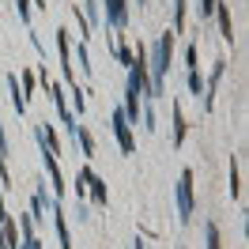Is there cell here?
<instances>
[{
	"label": "cell",
	"instance_id": "obj_1",
	"mask_svg": "<svg viewBox=\"0 0 249 249\" xmlns=\"http://www.w3.org/2000/svg\"><path fill=\"white\" fill-rule=\"evenodd\" d=\"M170 53H174V34L166 31L151 49V98L162 94V83H166V68H170Z\"/></svg>",
	"mask_w": 249,
	"mask_h": 249
},
{
	"label": "cell",
	"instance_id": "obj_2",
	"mask_svg": "<svg viewBox=\"0 0 249 249\" xmlns=\"http://www.w3.org/2000/svg\"><path fill=\"white\" fill-rule=\"evenodd\" d=\"M178 219L181 223L193 219V170H181L178 178Z\"/></svg>",
	"mask_w": 249,
	"mask_h": 249
},
{
	"label": "cell",
	"instance_id": "obj_3",
	"mask_svg": "<svg viewBox=\"0 0 249 249\" xmlns=\"http://www.w3.org/2000/svg\"><path fill=\"white\" fill-rule=\"evenodd\" d=\"M109 128H113V136L121 143L124 155H132L136 151V140H132V128H128V117H124V109H113V117H109Z\"/></svg>",
	"mask_w": 249,
	"mask_h": 249
},
{
	"label": "cell",
	"instance_id": "obj_4",
	"mask_svg": "<svg viewBox=\"0 0 249 249\" xmlns=\"http://www.w3.org/2000/svg\"><path fill=\"white\" fill-rule=\"evenodd\" d=\"M79 181H83V185L91 189L94 204H102V208L109 204V189H106V181H102V178H98V174H94L91 166H83V170H79Z\"/></svg>",
	"mask_w": 249,
	"mask_h": 249
},
{
	"label": "cell",
	"instance_id": "obj_5",
	"mask_svg": "<svg viewBox=\"0 0 249 249\" xmlns=\"http://www.w3.org/2000/svg\"><path fill=\"white\" fill-rule=\"evenodd\" d=\"M106 27L113 31L128 27V0H106Z\"/></svg>",
	"mask_w": 249,
	"mask_h": 249
},
{
	"label": "cell",
	"instance_id": "obj_6",
	"mask_svg": "<svg viewBox=\"0 0 249 249\" xmlns=\"http://www.w3.org/2000/svg\"><path fill=\"white\" fill-rule=\"evenodd\" d=\"M42 162H46V174H49V185H53V196L61 200L64 196V178H61V166H57V155H49L42 147Z\"/></svg>",
	"mask_w": 249,
	"mask_h": 249
},
{
	"label": "cell",
	"instance_id": "obj_7",
	"mask_svg": "<svg viewBox=\"0 0 249 249\" xmlns=\"http://www.w3.org/2000/svg\"><path fill=\"white\" fill-rule=\"evenodd\" d=\"M49 215H53V227H57V242H61V249H72V234H68V223H64V212H61V204H57V196H53V204H49Z\"/></svg>",
	"mask_w": 249,
	"mask_h": 249
},
{
	"label": "cell",
	"instance_id": "obj_8",
	"mask_svg": "<svg viewBox=\"0 0 249 249\" xmlns=\"http://www.w3.org/2000/svg\"><path fill=\"white\" fill-rule=\"evenodd\" d=\"M223 72H227V64L219 61V64H215V72H212V79L204 83V109L215 106V87H219V79H223Z\"/></svg>",
	"mask_w": 249,
	"mask_h": 249
},
{
	"label": "cell",
	"instance_id": "obj_9",
	"mask_svg": "<svg viewBox=\"0 0 249 249\" xmlns=\"http://www.w3.org/2000/svg\"><path fill=\"white\" fill-rule=\"evenodd\" d=\"M174 147H181V140H185V128H189V124H185V113H181V102H174Z\"/></svg>",
	"mask_w": 249,
	"mask_h": 249
},
{
	"label": "cell",
	"instance_id": "obj_10",
	"mask_svg": "<svg viewBox=\"0 0 249 249\" xmlns=\"http://www.w3.org/2000/svg\"><path fill=\"white\" fill-rule=\"evenodd\" d=\"M72 136H76V143L83 147V155H94V136L83 128V124H76V128H72Z\"/></svg>",
	"mask_w": 249,
	"mask_h": 249
},
{
	"label": "cell",
	"instance_id": "obj_11",
	"mask_svg": "<svg viewBox=\"0 0 249 249\" xmlns=\"http://www.w3.org/2000/svg\"><path fill=\"white\" fill-rule=\"evenodd\" d=\"M204 242H208V249H223V238H219L215 223H204Z\"/></svg>",
	"mask_w": 249,
	"mask_h": 249
},
{
	"label": "cell",
	"instance_id": "obj_12",
	"mask_svg": "<svg viewBox=\"0 0 249 249\" xmlns=\"http://www.w3.org/2000/svg\"><path fill=\"white\" fill-rule=\"evenodd\" d=\"M181 27H185V0H174V27H170V34H181Z\"/></svg>",
	"mask_w": 249,
	"mask_h": 249
},
{
	"label": "cell",
	"instance_id": "obj_13",
	"mask_svg": "<svg viewBox=\"0 0 249 249\" xmlns=\"http://www.w3.org/2000/svg\"><path fill=\"white\" fill-rule=\"evenodd\" d=\"M109 53H113V57H117V61H121L124 68L132 64V49H128V46H117V42H109Z\"/></svg>",
	"mask_w": 249,
	"mask_h": 249
},
{
	"label": "cell",
	"instance_id": "obj_14",
	"mask_svg": "<svg viewBox=\"0 0 249 249\" xmlns=\"http://www.w3.org/2000/svg\"><path fill=\"white\" fill-rule=\"evenodd\" d=\"M185 79H189V91H193L196 98H200V91H204V79H200V72H196V68H189V72H185Z\"/></svg>",
	"mask_w": 249,
	"mask_h": 249
},
{
	"label": "cell",
	"instance_id": "obj_15",
	"mask_svg": "<svg viewBox=\"0 0 249 249\" xmlns=\"http://www.w3.org/2000/svg\"><path fill=\"white\" fill-rule=\"evenodd\" d=\"M231 196H242V185H238V159H231Z\"/></svg>",
	"mask_w": 249,
	"mask_h": 249
},
{
	"label": "cell",
	"instance_id": "obj_16",
	"mask_svg": "<svg viewBox=\"0 0 249 249\" xmlns=\"http://www.w3.org/2000/svg\"><path fill=\"white\" fill-rule=\"evenodd\" d=\"M16 8H19V19L31 23V4H27V0H16Z\"/></svg>",
	"mask_w": 249,
	"mask_h": 249
},
{
	"label": "cell",
	"instance_id": "obj_17",
	"mask_svg": "<svg viewBox=\"0 0 249 249\" xmlns=\"http://www.w3.org/2000/svg\"><path fill=\"white\" fill-rule=\"evenodd\" d=\"M189 68H196V46L185 49V72H189Z\"/></svg>",
	"mask_w": 249,
	"mask_h": 249
},
{
	"label": "cell",
	"instance_id": "obj_18",
	"mask_svg": "<svg viewBox=\"0 0 249 249\" xmlns=\"http://www.w3.org/2000/svg\"><path fill=\"white\" fill-rule=\"evenodd\" d=\"M215 12V0H200V16H212Z\"/></svg>",
	"mask_w": 249,
	"mask_h": 249
},
{
	"label": "cell",
	"instance_id": "obj_19",
	"mask_svg": "<svg viewBox=\"0 0 249 249\" xmlns=\"http://www.w3.org/2000/svg\"><path fill=\"white\" fill-rule=\"evenodd\" d=\"M0 155L8 159V136H4V124H0Z\"/></svg>",
	"mask_w": 249,
	"mask_h": 249
},
{
	"label": "cell",
	"instance_id": "obj_20",
	"mask_svg": "<svg viewBox=\"0 0 249 249\" xmlns=\"http://www.w3.org/2000/svg\"><path fill=\"white\" fill-rule=\"evenodd\" d=\"M143 4H147V0H140V8H143Z\"/></svg>",
	"mask_w": 249,
	"mask_h": 249
},
{
	"label": "cell",
	"instance_id": "obj_21",
	"mask_svg": "<svg viewBox=\"0 0 249 249\" xmlns=\"http://www.w3.org/2000/svg\"><path fill=\"white\" fill-rule=\"evenodd\" d=\"M136 249H143V246H140V242H136Z\"/></svg>",
	"mask_w": 249,
	"mask_h": 249
}]
</instances>
